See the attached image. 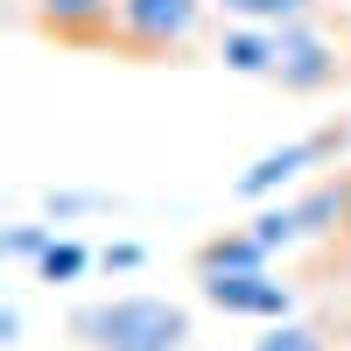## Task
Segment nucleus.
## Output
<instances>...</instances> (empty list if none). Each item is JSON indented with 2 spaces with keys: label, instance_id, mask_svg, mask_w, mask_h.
<instances>
[{
  "label": "nucleus",
  "instance_id": "nucleus-15",
  "mask_svg": "<svg viewBox=\"0 0 351 351\" xmlns=\"http://www.w3.org/2000/svg\"><path fill=\"white\" fill-rule=\"evenodd\" d=\"M43 211H49V225H71V218L106 211V197H99V190H49V197H43Z\"/></svg>",
  "mask_w": 351,
  "mask_h": 351
},
{
  "label": "nucleus",
  "instance_id": "nucleus-11",
  "mask_svg": "<svg viewBox=\"0 0 351 351\" xmlns=\"http://www.w3.org/2000/svg\"><path fill=\"white\" fill-rule=\"evenodd\" d=\"M92 246H84V239H49V253L36 260V274L49 281V288H71V281H84V267H92Z\"/></svg>",
  "mask_w": 351,
  "mask_h": 351
},
{
  "label": "nucleus",
  "instance_id": "nucleus-13",
  "mask_svg": "<svg viewBox=\"0 0 351 351\" xmlns=\"http://www.w3.org/2000/svg\"><path fill=\"white\" fill-rule=\"evenodd\" d=\"M253 351H330V344H324V330H316V324L281 316V324H267V337H253Z\"/></svg>",
  "mask_w": 351,
  "mask_h": 351
},
{
  "label": "nucleus",
  "instance_id": "nucleus-12",
  "mask_svg": "<svg viewBox=\"0 0 351 351\" xmlns=\"http://www.w3.org/2000/svg\"><path fill=\"white\" fill-rule=\"evenodd\" d=\"M246 232H253V239L267 246V253H281V246H302V225H295V204H281V197H274V204H260V218H253Z\"/></svg>",
  "mask_w": 351,
  "mask_h": 351
},
{
  "label": "nucleus",
  "instance_id": "nucleus-3",
  "mask_svg": "<svg viewBox=\"0 0 351 351\" xmlns=\"http://www.w3.org/2000/svg\"><path fill=\"white\" fill-rule=\"evenodd\" d=\"M337 77V43L316 21H281L274 28V84L288 92H324Z\"/></svg>",
  "mask_w": 351,
  "mask_h": 351
},
{
  "label": "nucleus",
  "instance_id": "nucleus-14",
  "mask_svg": "<svg viewBox=\"0 0 351 351\" xmlns=\"http://www.w3.org/2000/svg\"><path fill=\"white\" fill-rule=\"evenodd\" d=\"M49 239H56V225H8V232H0V253H8V260H28V267H36V260L49 253Z\"/></svg>",
  "mask_w": 351,
  "mask_h": 351
},
{
  "label": "nucleus",
  "instance_id": "nucleus-17",
  "mask_svg": "<svg viewBox=\"0 0 351 351\" xmlns=\"http://www.w3.org/2000/svg\"><path fill=\"white\" fill-rule=\"evenodd\" d=\"M0 344H21V302H0Z\"/></svg>",
  "mask_w": 351,
  "mask_h": 351
},
{
  "label": "nucleus",
  "instance_id": "nucleus-6",
  "mask_svg": "<svg viewBox=\"0 0 351 351\" xmlns=\"http://www.w3.org/2000/svg\"><path fill=\"white\" fill-rule=\"evenodd\" d=\"M36 14H43V28H56V36L92 43V36H106V28L120 21V0H36Z\"/></svg>",
  "mask_w": 351,
  "mask_h": 351
},
{
  "label": "nucleus",
  "instance_id": "nucleus-1",
  "mask_svg": "<svg viewBox=\"0 0 351 351\" xmlns=\"http://www.w3.org/2000/svg\"><path fill=\"white\" fill-rule=\"evenodd\" d=\"M84 351H183L190 344V309L169 295H106L71 316Z\"/></svg>",
  "mask_w": 351,
  "mask_h": 351
},
{
  "label": "nucleus",
  "instance_id": "nucleus-5",
  "mask_svg": "<svg viewBox=\"0 0 351 351\" xmlns=\"http://www.w3.org/2000/svg\"><path fill=\"white\" fill-rule=\"evenodd\" d=\"M204 28V0H120V36L134 49H183Z\"/></svg>",
  "mask_w": 351,
  "mask_h": 351
},
{
  "label": "nucleus",
  "instance_id": "nucleus-10",
  "mask_svg": "<svg viewBox=\"0 0 351 351\" xmlns=\"http://www.w3.org/2000/svg\"><path fill=\"white\" fill-rule=\"evenodd\" d=\"M211 8L232 21H253V28H281V21H309L316 0H211Z\"/></svg>",
  "mask_w": 351,
  "mask_h": 351
},
{
  "label": "nucleus",
  "instance_id": "nucleus-7",
  "mask_svg": "<svg viewBox=\"0 0 351 351\" xmlns=\"http://www.w3.org/2000/svg\"><path fill=\"white\" fill-rule=\"evenodd\" d=\"M218 64L232 77H274V28H253V21H232L218 36Z\"/></svg>",
  "mask_w": 351,
  "mask_h": 351
},
{
  "label": "nucleus",
  "instance_id": "nucleus-8",
  "mask_svg": "<svg viewBox=\"0 0 351 351\" xmlns=\"http://www.w3.org/2000/svg\"><path fill=\"white\" fill-rule=\"evenodd\" d=\"M344 218H351V183H344V176L295 197V225H302V239H324V232H337Z\"/></svg>",
  "mask_w": 351,
  "mask_h": 351
},
{
  "label": "nucleus",
  "instance_id": "nucleus-9",
  "mask_svg": "<svg viewBox=\"0 0 351 351\" xmlns=\"http://www.w3.org/2000/svg\"><path fill=\"white\" fill-rule=\"evenodd\" d=\"M267 260H274V253H267V246H260L253 232L239 225V232H225V239H211V246L197 253V274H225V267H267Z\"/></svg>",
  "mask_w": 351,
  "mask_h": 351
},
{
  "label": "nucleus",
  "instance_id": "nucleus-4",
  "mask_svg": "<svg viewBox=\"0 0 351 351\" xmlns=\"http://www.w3.org/2000/svg\"><path fill=\"white\" fill-rule=\"evenodd\" d=\"M324 155H330V134H295V141H281V148H267L253 169H239V183H232V190H239L246 204H274L281 190H295Z\"/></svg>",
  "mask_w": 351,
  "mask_h": 351
},
{
  "label": "nucleus",
  "instance_id": "nucleus-2",
  "mask_svg": "<svg viewBox=\"0 0 351 351\" xmlns=\"http://www.w3.org/2000/svg\"><path fill=\"white\" fill-rule=\"evenodd\" d=\"M204 302L225 309V316H253V324H281L295 316V288L274 281L267 267H225V274H197Z\"/></svg>",
  "mask_w": 351,
  "mask_h": 351
},
{
  "label": "nucleus",
  "instance_id": "nucleus-16",
  "mask_svg": "<svg viewBox=\"0 0 351 351\" xmlns=\"http://www.w3.org/2000/svg\"><path fill=\"white\" fill-rule=\"evenodd\" d=\"M99 267H106V274H134V267H148V246H141V239H112V246L99 253Z\"/></svg>",
  "mask_w": 351,
  "mask_h": 351
}]
</instances>
